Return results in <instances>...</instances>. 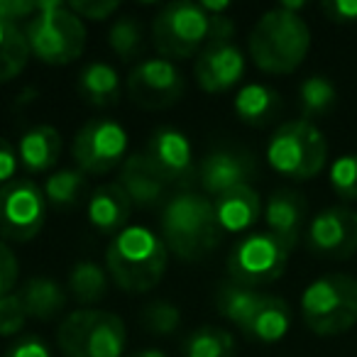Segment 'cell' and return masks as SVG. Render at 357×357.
I'll return each mask as SVG.
<instances>
[{
	"mask_svg": "<svg viewBox=\"0 0 357 357\" xmlns=\"http://www.w3.org/2000/svg\"><path fill=\"white\" fill-rule=\"evenodd\" d=\"M169 264V250L162 235L147 225H128L108 245L105 267L123 291L144 294L162 282Z\"/></svg>",
	"mask_w": 357,
	"mask_h": 357,
	"instance_id": "6da1fadb",
	"label": "cell"
},
{
	"mask_svg": "<svg viewBox=\"0 0 357 357\" xmlns=\"http://www.w3.org/2000/svg\"><path fill=\"white\" fill-rule=\"evenodd\" d=\"M248 50L252 64L264 74H294L311 50V30L301 15L274 8L255 22Z\"/></svg>",
	"mask_w": 357,
	"mask_h": 357,
	"instance_id": "7a4b0ae2",
	"label": "cell"
},
{
	"mask_svg": "<svg viewBox=\"0 0 357 357\" xmlns=\"http://www.w3.org/2000/svg\"><path fill=\"white\" fill-rule=\"evenodd\" d=\"M223 230L208 196L184 191L167 201L162 211V240L178 259L194 262L218 248Z\"/></svg>",
	"mask_w": 357,
	"mask_h": 357,
	"instance_id": "3957f363",
	"label": "cell"
},
{
	"mask_svg": "<svg viewBox=\"0 0 357 357\" xmlns=\"http://www.w3.org/2000/svg\"><path fill=\"white\" fill-rule=\"evenodd\" d=\"M25 37L32 56L50 66L71 64L86 50L84 20L66 3H37Z\"/></svg>",
	"mask_w": 357,
	"mask_h": 357,
	"instance_id": "277c9868",
	"label": "cell"
},
{
	"mask_svg": "<svg viewBox=\"0 0 357 357\" xmlns=\"http://www.w3.org/2000/svg\"><path fill=\"white\" fill-rule=\"evenodd\" d=\"M301 318L316 335H342L357 326V279L350 274H323L301 294Z\"/></svg>",
	"mask_w": 357,
	"mask_h": 357,
	"instance_id": "5b68a950",
	"label": "cell"
},
{
	"mask_svg": "<svg viewBox=\"0 0 357 357\" xmlns=\"http://www.w3.org/2000/svg\"><path fill=\"white\" fill-rule=\"evenodd\" d=\"M267 162L279 176L308 181L318 176L328 162V142L316 123L289 120L282 123L267 144Z\"/></svg>",
	"mask_w": 357,
	"mask_h": 357,
	"instance_id": "8992f818",
	"label": "cell"
},
{
	"mask_svg": "<svg viewBox=\"0 0 357 357\" xmlns=\"http://www.w3.org/2000/svg\"><path fill=\"white\" fill-rule=\"evenodd\" d=\"M128 331L120 316L81 308L59 323L56 345L64 357H123Z\"/></svg>",
	"mask_w": 357,
	"mask_h": 357,
	"instance_id": "52a82bcc",
	"label": "cell"
},
{
	"mask_svg": "<svg viewBox=\"0 0 357 357\" xmlns=\"http://www.w3.org/2000/svg\"><path fill=\"white\" fill-rule=\"evenodd\" d=\"M213 27L215 15H208L201 3H172L154 17L152 40L164 59H189L213 42Z\"/></svg>",
	"mask_w": 357,
	"mask_h": 357,
	"instance_id": "ba28073f",
	"label": "cell"
},
{
	"mask_svg": "<svg viewBox=\"0 0 357 357\" xmlns=\"http://www.w3.org/2000/svg\"><path fill=\"white\" fill-rule=\"evenodd\" d=\"M289 255H291V250L267 230L264 233H248L243 240H238L233 252L228 255L225 267H228L233 284L257 289L282 277L287 269Z\"/></svg>",
	"mask_w": 357,
	"mask_h": 357,
	"instance_id": "9c48e42d",
	"label": "cell"
},
{
	"mask_svg": "<svg viewBox=\"0 0 357 357\" xmlns=\"http://www.w3.org/2000/svg\"><path fill=\"white\" fill-rule=\"evenodd\" d=\"M47 220V199L32 178L0 186V235L10 243H30Z\"/></svg>",
	"mask_w": 357,
	"mask_h": 357,
	"instance_id": "30bf717a",
	"label": "cell"
},
{
	"mask_svg": "<svg viewBox=\"0 0 357 357\" xmlns=\"http://www.w3.org/2000/svg\"><path fill=\"white\" fill-rule=\"evenodd\" d=\"M74 159L84 174H108L128 159V132L113 118H93L76 132Z\"/></svg>",
	"mask_w": 357,
	"mask_h": 357,
	"instance_id": "8fae6325",
	"label": "cell"
},
{
	"mask_svg": "<svg viewBox=\"0 0 357 357\" xmlns=\"http://www.w3.org/2000/svg\"><path fill=\"white\" fill-rule=\"evenodd\" d=\"M132 103L147 110H164L172 108L174 103L181 100L184 96V76L178 71L174 61L164 59H144L130 71L128 81H125Z\"/></svg>",
	"mask_w": 357,
	"mask_h": 357,
	"instance_id": "7c38bea8",
	"label": "cell"
},
{
	"mask_svg": "<svg viewBox=\"0 0 357 357\" xmlns=\"http://www.w3.org/2000/svg\"><path fill=\"white\" fill-rule=\"evenodd\" d=\"M142 154L167 186H189L194 178H199L194 144L181 130L157 128Z\"/></svg>",
	"mask_w": 357,
	"mask_h": 357,
	"instance_id": "4fadbf2b",
	"label": "cell"
},
{
	"mask_svg": "<svg viewBox=\"0 0 357 357\" xmlns=\"http://www.w3.org/2000/svg\"><path fill=\"white\" fill-rule=\"evenodd\" d=\"M306 245L313 255L326 259H350L357 255V211L331 206L311 218Z\"/></svg>",
	"mask_w": 357,
	"mask_h": 357,
	"instance_id": "5bb4252c",
	"label": "cell"
},
{
	"mask_svg": "<svg viewBox=\"0 0 357 357\" xmlns=\"http://www.w3.org/2000/svg\"><path fill=\"white\" fill-rule=\"evenodd\" d=\"M245 76V54L233 40L211 42L194 64V79L206 93H225Z\"/></svg>",
	"mask_w": 357,
	"mask_h": 357,
	"instance_id": "9a60e30c",
	"label": "cell"
},
{
	"mask_svg": "<svg viewBox=\"0 0 357 357\" xmlns=\"http://www.w3.org/2000/svg\"><path fill=\"white\" fill-rule=\"evenodd\" d=\"M255 174V159L240 149H215L206 154L199 164V181L213 199L223 196L235 186L250 184Z\"/></svg>",
	"mask_w": 357,
	"mask_h": 357,
	"instance_id": "2e32d148",
	"label": "cell"
},
{
	"mask_svg": "<svg viewBox=\"0 0 357 357\" xmlns=\"http://www.w3.org/2000/svg\"><path fill=\"white\" fill-rule=\"evenodd\" d=\"M264 223L267 233L282 240L289 250H294L306 230V201L294 189H277L264 204Z\"/></svg>",
	"mask_w": 357,
	"mask_h": 357,
	"instance_id": "e0dca14e",
	"label": "cell"
},
{
	"mask_svg": "<svg viewBox=\"0 0 357 357\" xmlns=\"http://www.w3.org/2000/svg\"><path fill=\"white\" fill-rule=\"evenodd\" d=\"M213 211L215 220H218L223 233H248L252 230V225L262 215V199L250 184L235 186V189L225 191L223 196L213 199Z\"/></svg>",
	"mask_w": 357,
	"mask_h": 357,
	"instance_id": "ac0fdd59",
	"label": "cell"
},
{
	"mask_svg": "<svg viewBox=\"0 0 357 357\" xmlns=\"http://www.w3.org/2000/svg\"><path fill=\"white\" fill-rule=\"evenodd\" d=\"M130 211H132V204H130L128 194H125L118 181L98 186L91 194L89 206H86L91 228H96L103 235H113V238L128 228Z\"/></svg>",
	"mask_w": 357,
	"mask_h": 357,
	"instance_id": "d6986e66",
	"label": "cell"
},
{
	"mask_svg": "<svg viewBox=\"0 0 357 357\" xmlns=\"http://www.w3.org/2000/svg\"><path fill=\"white\" fill-rule=\"evenodd\" d=\"M289 328H291L289 303L279 296H272V294H262L259 301L255 303L252 313L245 318V323L238 331L257 342H279L282 337H287Z\"/></svg>",
	"mask_w": 357,
	"mask_h": 357,
	"instance_id": "ffe728a7",
	"label": "cell"
},
{
	"mask_svg": "<svg viewBox=\"0 0 357 357\" xmlns=\"http://www.w3.org/2000/svg\"><path fill=\"white\" fill-rule=\"evenodd\" d=\"M118 184L123 186V191L128 194L130 204L147 208L164 199L167 184L157 176V172L152 169V164L144 159L142 152L128 154V159L120 167V178Z\"/></svg>",
	"mask_w": 357,
	"mask_h": 357,
	"instance_id": "44dd1931",
	"label": "cell"
},
{
	"mask_svg": "<svg viewBox=\"0 0 357 357\" xmlns=\"http://www.w3.org/2000/svg\"><path fill=\"white\" fill-rule=\"evenodd\" d=\"M61 154V135L52 125H37L27 130L17 142V157L20 164L32 174L50 172Z\"/></svg>",
	"mask_w": 357,
	"mask_h": 357,
	"instance_id": "7402d4cb",
	"label": "cell"
},
{
	"mask_svg": "<svg viewBox=\"0 0 357 357\" xmlns=\"http://www.w3.org/2000/svg\"><path fill=\"white\" fill-rule=\"evenodd\" d=\"M233 105H235V115L245 125L264 128L282 110V96L264 84H248L235 93Z\"/></svg>",
	"mask_w": 357,
	"mask_h": 357,
	"instance_id": "603a6c76",
	"label": "cell"
},
{
	"mask_svg": "<svg viewBox=\"0 0 357 357\" xmlns=\"http://www.w3.org/2000/svg\"><path fill=\"white\" fill-rule=\"evenodd\" d=\"M79 93L89 105L110 108L120 100V74L105 61H91L79 74Z\"/></svg>",
	"mask_w": 357,
	"mask_h": 357,
	"instance_id": "cb8c5ba5",
	"label": "cell"
},
{
	"mask_svg": "<svg viewBox=\"0 0 357 357\" xmlns=\"http://www.w3.org/2000/svg\"><path fill=\"white\" fill-rule=\"evenodd\" d=\"M17 294H20L22 303H25L27 316L45 323L54 321L66 306V291L54 279H47V277L27 279Z\"/></svg>",
	"mask_w": 357,
	"mask_h": 357,
	"instance_id": "d4e9b609",
	"label": "cell"
},
{
	"mask_svg": "<svg viewBox=\"0 0 357 357\" xmlns=\"http://www.w3.org/2000/svg\"><path fill=\"white\" fill-rule=\"evenodd\" d=\"M30 56L32 52L25 30L17 22L0 20V84H8L17 74H22Z\"/></svg>",
	"mask_w": 357,
	"mask_h": 357,
	"instance_id": "484cf974",
	"label": "cell"
},
{
	"mask_svg": "<svg viewBox=\"0 0 357 357\" xmlns=\"http://www.w3.org/2000/svg\"><path fill=\"white\" fill-rule=\"evenodd\" d=\"M184 357H235V337L225 328L204 326L184 337Z\"/></svg>",
	"mask_w": 357,
	"mask_h": 357,
	"instance_id": "4316f807",
	"label": "cell"
},
{
	"mask_svg": "<svg viewBox=\"0 0 357 357\" xmlns=\"http://www.w3.org/2000/svg\"><path fill=\"white\" fill-rule=\"evenodd\" d=\"M108 291V272L96 262H76L69 272V294L84 306L98 303Z\"/></svg>",
	"mask_w": 357,
	"mask_h": 357,
	"instance_id": "83f0119b",
	"label": "cell"
},
{
	"mask_svg": "<svg viewBox=\"0 0 357 357\" xmlns=\"http://www.w3.org/2000/svg\"><path fill=\"white\" fill-rule=\"evenodd\" d=\"M335 100H337V89L328 76L313 74L298 86V105H301L303 120H308V123L326 115L335 105Z\"/></svg>",
	"mask_w": 357,
	"mask_h": 357,
	"instance_id": "f1b7e54d",
	"label": "cell"
},
{
	"mask_svg": "<svg viewBox=\"0 0 357 357\" xmlns=\"http://www.w3.org/2000/svg\"><path fill=\"white\" fill-rule=\"evenodd\" d=\"M262 294L257 289H248V287H240V284H223L215 294V306H218L220 316L225 321H230L235 328H240L245 323V318L252 313L255 303L259 301Z\"/></svg>",
	"mask_w": 357,
	"mask_h": 357,
	"instance_id": "f546056e",
	"label": "cell"
},
{
	"mask_svg": "<svg viewBox=\"0 0 357 357\" xmlns=\"http://www.w3.org/2000/svg\"><path fill=\"white\" fill-rule=\"evenodd\" d=\"M86 189V174L81 169H61L47 176L45 186V199L47 204L56 206V208H69V206L79 204L81 194Z\"/></svg>",
	"mask_w": 357,
	"mask_h": 357,
	"instance_id": "4dcf8cb0",
	"label": "cell"
},
{
	"mask_svg": "<svg viewBox=\"0 0 357 357\" xmlns=\"http://www.w3.org/2000/svg\"><path fill=\"white\" fill-rule=\"evenodd\" d=\"M142 27L135 17H118L108 30V47L110 52L120 56L123 61H132L142 54Z\"/></svg>",
	"mask_w": 357,
	"mask_h": 357,
	"instance_id": "1f68e13d",
	"label": "cell"
},
{
	"mask_svg": "<svg viewBox=\"0 0 357 357\" xmlns=\"http://www.w3.org/2000/svg\"><path fill=\"white\" fill-rule=\"evenodd\" d=\"M331 189L340 201H357V154H342L331 164Z\"/></svg>",
	"mask_w": 357,
	"mask_h": 357,
	"instance_id": "d6a6232c",
	"label": "cell"
},
{
	"mask_svg": "<svg viewBox=\"0 0 357 357\" xmlns=\"http://www.w3.org/2000/svg\"><path fill=\"white\" fill-rule=\"evenodd\" d=\"M142 323L154 335H172L181 326V311L169 301H154L142 311Z\"/></svg>",
	"mask_w": 357,
	"mask_h": 357,
	"instance_id": "836d02e7",
	"label": "cell"
},
{
	"mask_svg": "<svg viewBox=\"0 0 357 357\" xmlns=\"http://www.w3.org/2000/svg\"><path fill=\"white\" fill-rule=\"evenodd\" d=\"M27 318L30 316H27L20 294H8L0 298V335L3 337L17 335L25 328Z\"/></svg>",
	"mask_w": 357,
	"mask_h": 357,
	"instance_id": "e575fe53",
	"label": "cell"
},
{
	"mask_svg": "<svg viewBox=\"0 0 357 357\" xmlns=\"http://www.w3.org/2000/svg\"><path fill=\"white\" fill-rule=\"evenodd\" d=\"M17 274H20V264H17V257L8 243L0 238V298L13 294V287L17 282Z\"/></svg>",
	"mask_w": 357,
	"mask_h": 357,
	"instance_id": "d590c367",
	"label": "cell"
},
{
	"mask_svg": "<svg viewBox=\"0 0 357 357\" xmlns=\"http://www.w3.org/2000/svg\"><path fill=\"white\" fill-rule=\"evenodd\" d=\"M81 20H108L110 15H115L120 8L118 0H110V3H96V0H81V3H66Z\"/></svg>",
	"mask_w": 357,
	"mask_h": 357,
	"instance_id": "8d00e7d4",
	"label": "cell"
},
{
	"mask_svg": "<svg viewBox=\"0 0 357 357\" xmlns=\"http://www.w3.org/2000/svg\"><path fill=\"white\" fill-rule=\"evenodd\" d=\"M323 15L337 25L357 22V0H326L321 6Z\"/></svg>",
	"mask_w": 357,
	"mask_h": 357,
	"instance_id": "74e56055",
	"label": "cell"
},
{
	"mask_svg": "<svg viewBox=\"0 0 357 357\" xmlns=\"http://www.w3.org/2000/svg\"><path fill=\"white\" fill-rule=\"evenodd\" d=\"M6 357H52V350L47 342L37 335H22L8 347Z\"/></svg>",
	"mask_w": 357,
	"mask_h": 357,
	"instance_id": "f35d334b",
	"label": "cell"
},
{
	"mask_svg": "<svg viewBox=\"0 0 357 357\" xmlns=\"http://www.w3.org/2000/svg\"><path fill=\"white\" fill-rule=\"evenodd\" d=\"M17 167H20V157H17V149L8 142L6 137H0V184L6 186L10 181H15Z\"/></svg>",
	"mask_w": 357,
	"mask_h": 357,
	"instance_id": "ab89813d",
	"label": "cell"
},
{
	"mask_svg": "<svg viewBox=\"0 0 357 357\" xmlns=\"http://www.w3.org/2000/svg\"><path fill=\"white\" fill-rule=\"evenodd\" d=\"M37 10V3H25V0H0V20H22L32 17Z\"/></svg>",
	"mask_w": 357,
	"mask_h": 357,
	"instance_id": "60d3db41",
	"label": "cell"
},
{
	"mask_svg": "<svg viewBox=\"0 0 357 357\" xmlns=\"http://www.w3.org/2000/svg\"><path fill=\"white\" fill-rule=\"evenodd\" d=\"M130 357H169V355L162 350H157V347H144V350L135 352V355H130Z\"/></svg>",
	"mask_w": 357,
	"mask_h": 357,
	"instance_id": "b9f144b4",
	"label": "cell"
}]
</instances>
